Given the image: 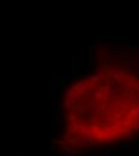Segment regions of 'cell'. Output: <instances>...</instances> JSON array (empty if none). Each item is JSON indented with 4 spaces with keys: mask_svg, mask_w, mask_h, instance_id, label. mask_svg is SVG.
<instances>
[{
    "mask_svg": "<svg viewBox=\"0 0 139 156\" xmlns=\"http://www.w3.org/2000/svg\"><path fill=\"white\" fill-rule=\"evenodd\" d=\"M130 64H131V67H137L138 66V56H132L130 59Z\"/></svg>",
    "mask_w": 139,
    "mask_h": 156,
    "instance_id": "6da1fadb",
    "label": "cell"
},
{
    "mask_svg": "<svg viewBox=\"0 0 139 156\" xmlns=\"http://www.w3.org/2000/svg\"><path fill=\"white\" fill-rule=\"evenodd\" d=\"M88 55H89V65H93V52H91V47H89Z\"/></svg>",
    "mask_w": 139,
    "mask_h": 156,
    "instance_id": "7a4b0ae2",
    "label": "cell"
},
{
    "mask_svg": "<svg viewBox=\"0 0 139 156\" xmlns=\"http://www.w3.org/2000/svg\"><path fill=\"white\" fill-rule=\"evenodd\" d=\"M62 78H64L65 80H67V82H71V80L73 79V75H71V73H69V75H64Z\"/></svg>",
    "mask_w": 139,
    "mask_h": 156,
    "instance_id": "3957f363",
    "label": "cell"
},
{
    "mask_svg": "<svg viewBox=\"0 0 139 156\" xmlns=\"http://www.w3.org/2000/svg\"><path fill=\"white\" fill-rule=\"evenodd\" d=\"M58 93H59V86L56 85V83H54V84H53V94L56 95Z\"/></svg>",
    "mask_w": 139,
    "mask_h": 156,
    "instance_id": "277c9868",
    "label": "cell"
}]
</instances>
